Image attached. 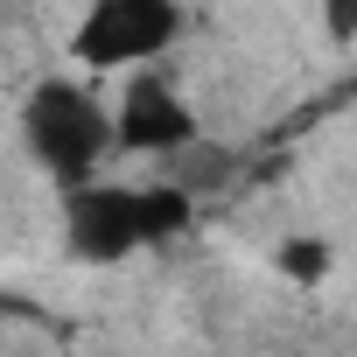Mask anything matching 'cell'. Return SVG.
Masks as SVG:
<instances>
[{"instance_id": "4", "label": "cell", "mask_w": 357, "mask_h": 357, "mask_svg": "<svg viewBox=\"0 0 357 357\" xmlns=\"http://www.w3.org/2000/svg\"><path fill=\"white\" fill-rule=\"evenodd\" d=\"M112 126H119V154H161V161H183L190 147H204V119L183 98L168 70H140L119 84L112 98Z\"/></svg>"}, {"instance_id": "6", "label": "cell", "mask_w": 357, "mask_h": 357, "mask_svg": "<svg viewBox=\"0 0 357 357\" xmlns=\"http://www.w3.org/2000/svg\"><path fill=\"white\" fill-rule=\"evenodd\" d=\"M322 36L343 50V43H357V0H322Z\"/></svg>"}, {"instance_id": "2", "label": "cell", "mask_w": 357, "mask_h": 357, "mask_svg": "<svg viewBox=\"0 0 357 357\" xmlns=\"http://www.w3.org/2000/svg\"><path fill=\"white\" fill-rule=\"evenodd\" d=\"M22 147H29V161L50 175L56 190H84V183H98L105 161L119 154V126H112V105L91 84L43 77L22 98Z\"/></svg>"}, {"instance_id": "5", "label": "cell", "mask_w": 357, "mask_h": 357, "mask_svg": "<svg viewBox=\"0 0 357 357\" xmlns=\"http://www.w3.org/2000/svg\"><path fill=\"white\" fill-rule=\"evenodd\" d=\"M266 259H273V273H280L287 287H301V294H322V287L336 280V245H329L322 231H280Z\"/></svg>"}, {"instance_id": "1", "label": "cell", "mask_w": 357, "mask_h": 357, "mask_svg": "<svg viewBox=\"0 0 357 357\" xmlns=\"http://www.w3.org/2000/svg\"><path fill=\"white\" fill-rule=\"evenodd\" d=\"M63 252L77 266H126L133 252H154L168 238H183L197 225L190 183H84L63 190Z\"/></svg>"}, {"instance_id": "3", "label": "cell", "mask_w": 357, "mask_h": 357, "mask_svg": "<svg viewBox=\"0 0 357 357\" xmlns=\"http://www.w3.org/2000/svg\"><path fill=\"white\" fill-rule=\"evenodd\" d=\"M183 0H91L70 29V56L98 77H140L183 43Z\"/></svg>"}]
</instances>
